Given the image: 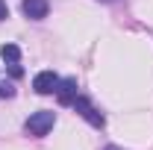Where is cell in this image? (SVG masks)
<instances>
[{"label": "cell", "instance_id": "obj_5", "mask_svg": "<svg viewBox=\"0 0 153 150\" xmlns=\"http://www.w3.org/2000/svg\"><path fill=\"white\" fill-rule=\"evenodd\" d=\"M56 97H59V103H74V97H76V79L74 76H68V79H59V85H56Z\"/></svg>", "mask_w": 153, "mask_h": 150}, {"label": "cell", "instance_id": "obj_7", "mask_svg": "<svg viewBox=\"0 0 153 150\" xmlns=\"http://www.w3.org/2000/svg\"><path fill=\"white\" fill-rule=\"evenodd\" d=\"M6 15H9V9H6V3H3V0H0V21L6 18Z\"/></svg>", "mask_w": 153, "mask_h": 150}, {"label": "cell", "instance_id": "obj_9", "mask_svg": "<svg viewBox=\"0 0 153 150\" xmlns=\"http://www.w3.org/2000/svg\"><path fill=\"white\" fill-rule=\"evenodd\" d=\"M106 150H121V147H106Z\"/></svg>", "mask_w": 153, "mask_h": 150}, {"label": "cell", "instance_id": "obj_4", "mask_svg": "<svg viewBox=\"0 0 153 150\" xmlns=\"http://www.w3.org/2000/svg\"><path fill=\"white\" fill-rule=\"evenodd\" d=\"M21 9H24V15L27 18H33V21H41V18H47V0H24L21 3Z\"/></svg>", "mask_w": 153, "mask_h": 150}, {"label": "cell", "instance_id": "obj_1", "mask_svg": "<svg viewBox=\"0 0 153 150\" xmlns=\"http://www.w3.org/2000/svg\"><path fill=\"white\" fill-rule=\"evenodd\" d=\"M53 124H56V115L53 112H36L27 118V132L30 135H36V138H41V135H47V132L53 130Z\"/></svg>", "mask_w": 153, "mask_h": 150}, {"label": "cell", "instance_id": "obj_2", "mask_svg": "<svg viewBox=\"0 0 153 150\" xmlns=\"http://www.w3.org/2000/svg\"><path fill=\"white\" fill-rule=\"evenodd\" d=\"M74 109L82 115V118H85L91 127H103V115L91 106V100H88V97H79V94H76V97H74Z\"/></svg>", "mask_w": 153, "mask_h": 150}, {"label": "cell", "instance_id": "obj_8", "mask_svg": "<svg viewBox=\"0 0 153 150\" xmlns=\"http://www.w3.org/2000/svg\"><path fill=\"white\" fill-rule=\"evenodd\" d=\"M12 94V88H0V97H9Z\"/></svg>", "mask_w": 153, "mask_h": 150}, {"label": "cell", "instance_id": "obj_6", "mask_svg": "<svg viewBox=\"0 0 153 150\" xmlns=\"http://www.w3.org/2000/svg\"><path fill=\"white\" fill-rule=\"evenodd\" d=\"M0 56H3V62H6V65H18V62H21V50H18V44H3Z\"/></svg>", "mask_w": 153, "mask_h": 150}, {"label": "cell", "instance_id": "obj_3", "mask_svg": "<svg viewBox=\"0 0 153 150\" xmlns=\"http://www.w3.org/2000/svg\"><path fill=\"white\" fill-rule=\"evenodd\" d=\"M59 85V76L53 74V71H41V74H36V79H33V88H36L38 94H53Z\"/></svg>", "mask_w": 153, "mask_h": 150}]
</instances>
